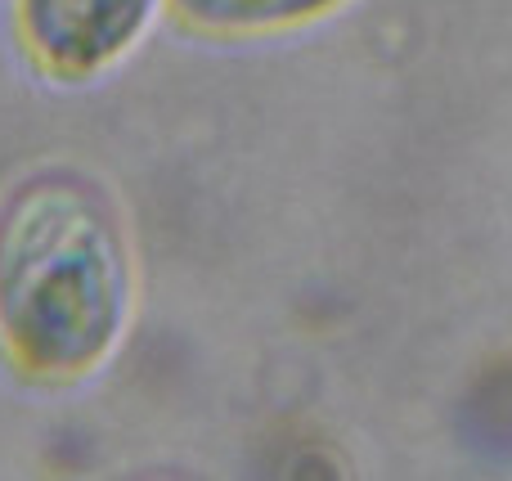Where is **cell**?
<instances>
[{
	"instance_id": "obj_2",
	"label": "cell",
	"mask_w": 512,
	"mask_h": 481,
	"mask_svg": "<svg viewBox=\"0 0 512 481\" xmlns=\"http://www.w3.org/2000/svg\"><path fill=\"white\" fill-rule=\"evenodd\" d=\"M149 0H23V36L45 68L63 77L108 63L140 32Z\"/></svg>"
},
{
	"instance_id": "obj_1",
	"label": "cell",
	"mask_w": 512,
	"mask_h": 481,
	"mask_svg": "<svg viewBox=\"0 0 512 481\" xmlns=\"http://www.w3.org/2000/svg\"><path fill=\"white\" fill-rule=\"evenodd\" d=\"M126 306L113 212L81 180H32L0 221V333L41 374H77L108 351Z\"/></svg>"
},
{
	"instance_id": "obj_3",
	"label": "cell",
	"mask_w": 512,
	"mask_h": 481,
	"mask_svg": "<svg viewBox=\"0 0 512 481\" xmlns=\"http://www.w3.org/2000/svg\"><path fill=\"white\" fill-rule=\"evenodd\" d=\"M194 27L207 32H248V27H274L328 9L333 0H171Z\"/></svg>"
}]
</instances>
